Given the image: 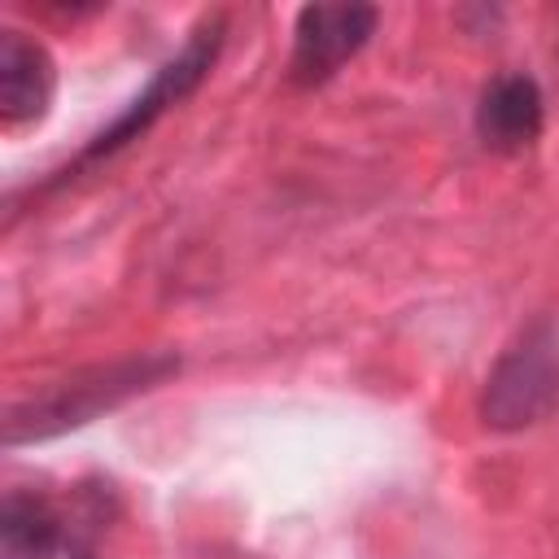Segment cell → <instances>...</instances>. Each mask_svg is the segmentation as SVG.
Segmentation results:
<instances>
[{
    "mask_svg": "<svg viewBox=\"0 0 559 559\" xmlns=\"http://www.w3.org/2000/svg\"><path fill=\"white\" fill-rule=\"evenodd\" d=\"M218 48H223V17H210L153 79H148V87L105 127V131H96L92 135V144L74 157V166H66L48 188H57V183H66L70 179V170H83V166H92V162H100V157H114L118 148H127L131 140H140L166 109H175L179 100H188L197 87H201V79L210 74V66H214V57H218Z\"/></svg>",
    "mask_w": 559,
    "mask_h": 559,
    "instance_id": "277c9868",
    "label": "cell"
},
{
    "mask_svg": "<svg viewBox=\"0 0 559 559\" xmlns=\"http://www.w3.org/2000/svg\"><path fill=\"white\" fill-rule=\"evenodd\" d=\"M555 406H559V332L555 323H533L493 362L480 393V419L498 432H515L546 419Z\"/></svg>",
    "mask_w": 559,
    "mask_h": 559,
    "instance_id": "3957f363",
    "label": "cell"
},
{
    "mask_svg": "<svg viewBox=\"0 0 559 559\" xmlns=\"http://www.w3.org/2000/svg\"><path fill=\"white\" fill-rule=\"evenodd\" d=\"M376 22H380L376 4H306L293 22L288 79L301 87L332 79L376 35Z\"/></svg>",
    "mask_w": 559,
    "mask_h": 559,
    "instance_id": "5b68a950",
    "label": "cell"
},
{
    "mask_svg": "<svg viewBox=\"0 0 559 559\" xmlns=\"http://www.w3.org/2000/svg\"><path fill=\"white\" fill-rule=\"evenodd\" d=\"M109 515V485H79L74 502L13 489L0 507L4 559H96V533Z\"/></svg>",
    "mask_w": 559,
    "mask_h": 559,
    "instance_id": "7a4b0ae2",
    "label": "cell"
},
{
    "mask_svg": "<svg viewBox=\"0 0 559 559\" xmlns=\"http://www.w3.org/2000/svg\"><path fill=\"white\" fill-rule=\"evenodd\" d=\"M57 92V66L39 39L22 31H0V118L4 127L39 122Z\"/></svg>",
    "mask_w": 559,
    "mask_h": 559,
    "instance_id": "8992f818",
    "label": "cell"
},
{
    "mask_svg": "<svg viewBox=\"0 0 559 559\" xmlns=\"http://www.w3.org/2000/svg\"><path fill=\"white\" fill-rule=\"evenodd\" d=\"M546 122V100L537 79L528 74H498L476 105V135L493 153H524Z\"/></svg>",
    "mask_w": 559,
    "mask_h": 559,
    "instance_id": "52a82bcc",
    "label": "cell"
},
{
    "mask_svg": "<svg viewBox=\"0 0 559 559\" xmlns=\"http://www.w3.org/2000/svg\"><path fill=\"white\" fill-rule=\"evenodd\" d=\"M170 371H179V358L175 354H140V358H122V362L92 367V371H79L70 380H57L48 393H39V397H31V402H22V406L9 411L4 441L9 445H22V441L57 437L66 428H83L100 411H114L127 397L162 384Z\"/></svg>",
    "mask_w": 559,
    "mask_h": 559,
    "instance_id": "6da1fadb",
    "label": "cell"
}]
</instances>
